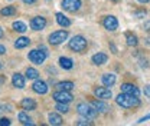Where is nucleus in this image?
Instances as JSON below:
<instances>
[{"label": "nucleus", "mask_w": 150, "mask_h": 126, "mask_svg": "<svg viewBox=\"0 0 150 126\" xmlns=\"http://www.w3.org/2000/svg\"><path fill=\"white\" fill-rule=\"evenodd\" d=\"M115 103L118 106H121L123 109H131V108H139L140 106V99L139 96H133L129 93H120L117 97H115Z\"/></svg>", "instance_id": "1"}, {"label": "nucleus", "mask_w": 150, "mask_h": 126, "mask_svg": "<svg viewBox=\"0 0 150 126\" xmlns=\"http://www.w3.org/2000/svg\"><path fill=\"white\" fill-rule=\"evenodd\" d=\"M87 46H88V43H87V39L84 36H74L69 40V49L76 52V53L85 52L87 50Z\"/></svg>", "instance_id": "2"}, {"label": "nucleus", "mask_w": 150, "mask_h": 126, "mask_svg": "<svg viewBox=\"0 0 150 126\" xmlns=\"http://www.w3.org/2000/svg\"><path fill=\"white\" fill-rule=\"evenodd\" d=\"M76 112H78L82 118H87V119H94V118L97 116V113H98V112L94 109V106L91 103H84V102L78 103Z\"/></svg>", "instance_id": "3"}, {"label": "nucleus", "mask_w": 150, "mask_h": 126, "mask_svg": "<svg viewBox=\"0 0 150 126\" xmlns=\"http://www.w3.org/2000/svg\"><path fill=\"white\" fill-rule=\"evenodd\" d=\"M67 39H68V32L67 30H56L54 33H51L49 37H48V40L52 46H58V45L64 43Z\"/></svg>", "instance_id": "4"}, {"label": "nucleus", "mask_w": 150, "mask_h": 126, "mask_svg": "<svg viewBox=\"0 0 150 126\" xmlns=\"http://www.w3.org/2000/svg\"><path fill=\"white\" fill-rule=\"evenodd\" d=\"M46 56H48V54L45 53L43 50H40V49H33V50H30L29 54H28L29 60H30L32 63H35V65H42V63L45 62Z\"/></svg>", "instance_id": "5"}, {"label": "nucleus", "mask_w": 150, "mask_h": 126, "mask_svg": "<svg viewBox=\"0 0 150 126\" xmlns=\"http://www.w3.org/2000/svg\"><path fill=\"white\" fill-rule=\"evenodd\" d=\"M52 97L55 99L56 102H61V103H69L74 99V96L69 93V90H58V92L54 93Z\"/></svg>", "instance_id": "6"}, {"label": "nucleus", "mask_w": 150, "mask_h": 126, "mask_svg": "<svg viewBox=\"0 0 150 126\" xmlns=\"http://www.w3.org/2000/svg\"><path fill=\"white\" fill-rule=\"evenodd\" d=\"M61 6H62L64 10L74 13L76 10H79V7H81V0H62Z\"/></svg>", "instance_id": "7"}, {"label": "nucleus", "mask_w": 150, "mask_h": 126, "mask_svg": "<svg viewBox=\"0 0 150 126\" xmlns=\"http://www.w3.org/2000/svg\"><path fill=\"white\" fill-rule=\"evenodd\" d=\"M94 93H95V96H97L98 99H103V100H107V99H111V97H112L111 89H110V88H107V86L95 88Z\"/></svg>", "instance_id": "8"}, {"label": "nucleus", "mask_w": 150, "mask_h": 126, "mask_svg": "<svg viewBox=\"0 0 150 126\" xmlns=\"http://www.w3.org/2000/svg\"><path fill=\"white\" fill-rule=\"evenodd\" d=\"M103 26L108 30V32H114L118 29V20L114 16H105L103 20Z\"/></svg>", "instance_id": "9"}, {"label": "nucleus", "mask_w": 150, "mask_h": 126, "mask_svg": "<svg viewBox=\"0 0 150 126\" xmlns=\"http://www.w3.org/2000/svg\"><path fill=\"white\" fill-rule=\"evenodd\" d=\"M30 27L33 30H43L46 27V19L42 16H36L30 20Z\"/></svg>", "instance_id": "10"}, {"label": "nucleus", "mask_w": 150, "mask_h": 126, "mask_svg": "<svg viewBox=\"0 0 150 126\" xmlns=\"http://www.w3.org/2000/svg\"><path fill=\"white\" fill-rule=\"evenodd\" d=\"M121 92L123 93H129V95H133V96H140V90L136 85L133 83H123L121 85Z\"/></svg>", "instance_id": "11"}, {"label": "nucleus", "mask_w": 150, "mask_h": 126, "mask_svg": "<svg viewBox=\"0 0 150 126\" xmlns=\"http://www.w3.org/2000/svg\"><path fill=\"white\" fill-rule=\"evenodd\" d=\"M91 105H93L94 109H95L98 113H107V112L111 109L107 103H105V102H103V99H100V100H97V99H95V100L91 102Z\"/></svg>", "instance_id": "12"}, {"label": "nucleus", "mask_w": 150, "mask_h": 126, "mask_svg": "<svg viewBox=\"0 0 150 126\" xmlns=\"http://www.w3.org/2000/svg\"><path fill=\"white\" fill-rule=\"evenodd\" d=\"M91 60H93L94 65H97V66H101V65H105L107 63V60H108V56L105 53H101V52H98V53H95L91 57Z\"/></svg>", "instance_id": "13"}, {"label": "nucleus", "mask_w": 150, "mask_h": 126, "mask_svg": "<svg viewBox=\"0 0 150 126\" xmlns=\"http://www.w3.org/2000/svg\"><path fill=\"white\" fill-rule=\"evenodd\" d=\"M32 89L33 92H36L39 95H45L48 92V85L43 82V80H36L33 85H32Z\"/></svg>", "instance_id": "14"}, {"label": "nucleus", "mask_w": 150, "mask_h": 126, "mask_svg": "<svg viewBox=\"0 0 150 126\" xmlns=\"http://www.w3.org/2000/svg\"><path fill=\"white\" fill-rule=\"evenodd\" d=\"M115 80H117V77H115L114 73H105V74H103V79H101L103 85L107 86V88H108V86H114Z\"/></svg>", "instance_id": "15"}, {"label": "nucleus", "mask_w": 150, "mask_h": 126, "mask_svg": "<svg viewBox=\"0 0 150 126\" xmlns=\"http://www.w3.org/2000/svg\"><path fill=\"white\" fill-rule=\"evenodd\" d=\"M12 83H13L15 88L23 89V88H25V77H23L20 73H15L13 77H12Z\"/></svg>", "instance_id": "16"}, {"label": "nucleus", "mask_w": 150, "mask_h": 126, "mask_svg": "<svg viewBox=\"0 0 150 126\" xmlns=\"http://www.w3.org/2000/svg\"><path fill=\"white\" fill-rule=\"evenodd\" d=\"M20 106L25 110H35L36 109V102L33 99H30V97H26V99H23L20 102Z\"/></svg>", "instance_id": "17"}, {"label": "nucleus", "mask_w": 150, "mask_h": 126, "mask_svg": "<svg viewBox=\"0 0 150 126\" xmlns=\"http://www.w3.org/2000/svg\"><path fill=\"white\" fill-rule=\"evenodd\" d=\"M56 22L61 27H69L71 26V20L67 17L64 13H56Z\"/></svg>", "instance_id": "18"}, {"label": "nucleus", "mask_w": 150, "mask_h": 126, "mask_svg": "<svg viewBox=\"0 0 150 126\" xmlns=\"http://www.w3.org/2000/svg\"><path fill=\"white\" fill-rule=\"evenodd\" d=\"M59 66L62 68V69H65V70H69V69H72L74 68V62L69 59V57H59Z\"/></svg>", "instance_id": "19"}, {"label": "nucleus", "mask_w": 150, "mask_h": 126, "mask_svg": "<svg viewBox=\"0 0 150 126\" xmlns=\"http://www.w3.org/2000/svg\"><path fill=\"white\" fill-rule=\"evenodd\" d=\"M48 120H49V125L52 126H58L62 123V118H61V115H58V113H49V116H48Z\"/></svg>", "instance_id": "20"}, {"label": "nucleus", "mask_w": 150, "mask_h": 126, "mask_svg": "<svg viewBox=\"0 0 150 126\" xmlns=\"http://www.w3.org/2000/svg\"><path fill=\"white\" fill-rule=\"evenodd\" d=\"M30 45V39L29 37H19L18 40L15 42V47L16 49H23V47H26V46H29Z\"/></svg>", "instance_id": "21"}, {"label": "nucleus", "mask_w": 150, "mask_h": 126, "mask_svg": "<svg viewBox=\"0 0 150 126\" xmlns=\"http://www.w3.org/2000/svg\"><path fill=\"white\" fill-rule=\"evenodd\" d=\"M12 27H13V30H16L19 33H25L26 30H28V26L23 23V22H20V20H16V22H13V24H12Z\"/></svg>", "instance_id": "22"}, {"label": "nucleus", "mask_w": 150, "mask_h": 126, "mask_svg": "<svg viewBox=\"0 0 150 126\" xmlns=\"http://www.w3.org/2000/svg\"><path fill=\"white\" fill-rule=\"evenodd\" d=\"M56 88H58V90H72L75 88V85H74V82L67 80V82H59L56 85Z\"/></svg>", "instance_id": "23"}, {"label": "nucleus", "mask_w": 150, "mask_h": 126, "mask_svg": "<svg viewBox=\"0 0 150 126\" xmlns=\"http://www.w3.org/2000/svg\"><path fill=\"white\" fill-rule=\"evenodd\" d=\"M126 40H127V45L129 46H137V43H139V39H137V36L134 35V33H131V32H127L126 33Z\"/></svg>", "instance_id": "24"}, {"label": "nucleus", "mask_w": 150, "mask_h": 126, "mask_svg": "<svg viewBox=\"0 0 150 126\" xmlns=\"http://www.w3.org/2000/svg\"><path fill=\"white\" fill-rule=\"evenodd\" d=\"M18 118H19V120H20V123H22V125H29V126L33 125L32 119H30V118H29V116H28V115H26L25 112H20Z\"/></svg>", "instance_id": "25"}, {"label": "nucleus", "mask_w": 150, "mask_h": 126, "mask_svg": "<svg viewBox=\"0 0 150 126\" xmlns=\"http://www.w3.org/2000/svg\"><path fill=\"white\" fill-rule=\"evenodd\" d=\"M26 77L30 79V80H36L38 77H39V72H38L36 69H33V68H28L26 69Z\"/></svg>", "instance_id": "26"}, {"label": "nucleus", "mask_w": 150, "mask_h": 126, "mask_svg": "<svg viewBox=\"0 0 150 126\" xmlns=\"http://www.w3.org/2000/svg\"><path fill=\"white\" fill-rule=\"evenodd\" d=\"M0 15L1 16H13V15H16V9L15 7H12V6H7V7H3L1 10H0Z\"/></svg>", "instance_id": "27"}, {"label": "nucleus", "mask_w": 150, "mask_h": 126, "mask_svg": "<svg viewBox=\"0 0 150 126\" xmlns=\"http://www.w3.org/2000/svg\"><path fill=\"white\" fill-rule=\"evenodd\" d=\"M55 109L58 110V112H61V113H67V112L69 110V108H68V103H61V102H58V103H56Z\"/></svg>", "instance_id": "28"}, {"label": "nucleus", "mask_w": 150, "mask_h": 126, "mask_svg": "<svg viewBox=\"0 0 150 126\" xmlns=\"http://www.w3.org/2000/svg\"><path fill=\"white\" fill-rule=\"evenodd\" d=\"M76 125L78 126H90V125H93V122H91V120H88V119H87V118H84V119H81V120H78V122H76Z\"/></svg>", "instance_id": "29"}, {"label": "nucleus", "mask_w": 150, "mask_h": 126, "mask_svg": "<svg viewBox=\"0 0 150 126\" xmlns=\"http://www.w3.org/2000/svg\"><path fill=\"white\" fill-rule=\"evenodd\" d=\"M9 125H10V119H7V118L0 119V126H9Z\"/></svg>", "instance_id": "30"}, {"label": "nucleus", "mask_w": 150, "mask_h": 126, "mask_svg": "<svg viewBox=\"0 0 150 126\" xmlns=\"http://www.w3.org/2000/svg\"><path fill=\"white\" fill-rule=\"evenodd\" d=\"M143 93H144V96H146V97H150V85L144 86V90H143Z\"/></svg>", "instance_id": "31"}, {"label": "nucleus", "mask_w": 150, "mask_h": 126, "mask_svg": "<svg viewBox=\"0 0 150 126\" xmlns=\"http://www.w3.org/2000/svg\"><path fill=\"white\" fill-rule=\"evenodd\" d=\"M147 15V12L146 10H140V12H136V17H143V16H146Z\"/></svg>", "instance_id": "32"}, {"label": "nucleus", "mask_w": 150, "mask_h": 126, "mask_svg": "<svg viewBox=\"0 0 150 126\" xmlns=\"http://www.w3.org/2000/svg\"><path fill=\"white\" fill-rule=\"evenodd\" d=\"M143 29H144L146 32H149V33H150V20L144 22V24H143Z\"/></svg>", "instance_id": "33"}, {"label": "nucleus", "mask_w": 150, "mask_h": 126, "mask_svg": "<svg viewBox=\"0 0 150 126\" xmlns=\"http://www.w3.org/2000/svg\"><path fill=\"white\" fill-rule=\"evenodd\" d=\"M149 119H150V113L149 115H146V116H143V118L139 120V123H143V122H146V120H149Z\"/></svg>", "instance_id": "34"}, {"label": "nucleus", "mask_w": 150, "mask_h": 126, "mask_svg": "<svg viewBox=\"0 0 150 126\" xmlns=\"http://www.w3.org/2000/svg\"><path fill=\"white\" fill-rule=\"evenodd\" d=\"M6 53V47L3 45H0V54H4Z\"/></svg>", "instance_id": "35"}, {"label": "nucleus", "mask_w": 150, "mask_h": 126, "mask_svg": "<svg viewBox=\"0 0 150 126\" xmlns=\"http://www.w3.org/2000/svg\"><path fill=\"white\" fill-rule=\"evenodd\" d=\"M36 0H23V3H26V4H32V3H35Z\"/></svg>", "instance_id": "36"}, {"label": "nucleus", "mask_w": 150, "mask_h": 126, "mask_svg": "<svg viewBox=\"0 0 150 126\" xmlns=\"http://www.w3.org/2000/svg\"><path fill=\"white\" fill-rule=\"evenodd\" d=\"M110 47H111V49H112V53H117V49H115V46H114L112 43H111V45H110Z\"/></svg>", "instance_id": "37"}, {"label": "nucleus", "mask_w": 150, "mask_h": 126, "mask_svg": "<svg viewBox=\"0 0 150 126\" xmlns=\"http://www.w3.org/2000/svg\"><path fill=\"white\" fill-rule=\"evenodd\" d=\"M139 3H143V4H146V3H149L150 0H137Z\"/></svg>", "instance_id": "38"}, {"label": "nucleus", "mask_w": 150, "mask_h": 126, "mask_svg": "<svg viewBox=\"0 0 150 126\" xmlns=\"http://www.w3.org/2000/svg\"><path fill=\"white\" fill-rule=\"evenodd\" d=\"M1 37H3V29L0 27V39H1Z\"/></svg>", "instance_id": "39"}, {"label": "nucleus", "mask_w": 150, "mask_h": 126, "mask_svg": "<svg viewBox=\"0 0 150 126\" xmlns=\"http://www.w3.org/2000/svg\"><path fill=\"white\" fill-rule=\"evenodd\" d=\"M4 82V77H0V83H3Z\"/></svg>", "instance_id": "40"}, {"label": "nucleus", "mask_w": 150, "mask_h": 126, "mask_svg": "<svg viewBox=\"0 0 150 126\" xmlns=\"http://www.w3.org/2000/svg\"><path fill=\"white\" fill-rule=\"evenodd\" d=\"M112 1H118V0H112Z\"/></svg>", "instance_id": "41"}, {"label": "nucleus", "mask_w": 150, "mask_h": 126, "mask_svg": "<svg viewBox=\"0 0 150 126\" xmlns=\"http://www.w3.org/2000/svg\"><path fill=\"white\" fill-rule=\"evenodd\" d=\"M0 69H1V63H0Z\"/></svg>", "instance_id": "42"}]
</instances>
